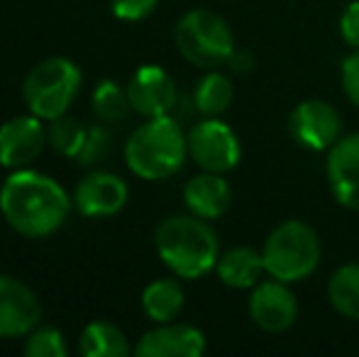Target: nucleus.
<instances>
[{
  "instance_id": "obj_28",
  "label": "nucleus",
  "mask_w": 359,
  "mask_h": 357,
  "mask_svg": "<svg viewBox=\"0 0 359 357\" xmlns=\"http://www.w3.org/2000/svg\"><path fill=\"white\" fill-rule=\"evenodd\" d=\"M105 142H108V137H105V133L100 128H93L88 133V140H86L83 144V152H81V164H90L93 159L100 157V152L105 149Z\"/></svg>"
},
{
  "instance_id": "obj_2",
  "label": "nucleus",
  "mask_w": 359,
  "mask_h": 357,
  "mask_svg": "<svg viewBox=\"0 0 359 357\" xmlns=\"http://www.w3.org/2000/svg\"><path fill=\"white\" fill-rule=\"evenodd\" d=\"M154 248L176 276L198 279L217 264V235L198 215H174L154 230Z\"/></svg>"
},
{
  "instance_id": "obj_17",
  "label": "nucleus",
  "mask_w": 359,
  "mask_h": 357,
  "mask_svg": "<svg viewBox=\"0 0 359 357\" xmlns=\"http://www.w3.org/2000/svg\"><path fill=\"white\" fill-rule=\"evenodd\" d=\"M217 276L232 289H250L259 284L264 269V257L252 248H232L217 260Z\"/></svg>"
},
{
  "instance_id": "obj_9",
  "label": "nucleus",
  "mask_w": 359,
  "mask_h": 357,
  "mask_svg": "<svg viewBox=\"0 0 359 357\" xmlns=\"http://www.w3.org/2000/svg\"><path fill=\"white\" fill-rule=\"evenodd\" d=\"M291 137L308 149H327L340 135V115L325 100H303L288 118Z\"/></svg>"
},
{
  "instance_id": "obj_25",
  "label": "nucleus",
  "mask_w": 359,
  "mask_h": 357,
  "mask_svg": "<svg viewBox=\"0 0 359 357\" xmlns=\"http://www.w3.org/2000/svg\"><path fill=\"white\" fill-rule=\"evenodd\" d=\"M113 13L115 18L128 20V22H137V20H144L147 15L154 13L156 0H113Z\"/></svg>"
},
{
  "instance_id": "obj_10",
  "label": "nucleus",
  "mask_w": 359,
  "mask_h": 357,
  "mask_svg": "<svg viewBox=\"0 0 359 357\" xmlns=\"http://www.w3.org/2000/svg\"><path fill=\"white\" fill-rule=\"evenodd\" d=\"M37 115H20L0 125V164L8 169H25L42 154L47 130Z\"/></svg>"
},
{
  "instance_id": "obj_6",
  "label": "nucleus",
  "mask_w": 359,
  "mask_h": 357,
  "mask_svg": "<svg viewBox=\"0 0 359 357\" xmlns=\"http://www.w3.org/2000/svg\"><path fill=\"white\" fill-rule=\"evenodd\" d=\"M176 47L194 67L215 69L230 62L235 37L220 15L210 10H191L176 25Z\"/></svg>"
},
{
  "instance_id": "obj_15",
  "label": "nucleus",
  "mask_w": 359,
  "mask_h": 357,
  "mask_svg": "<svg viewBox=\"0 0 359 357\" xmlns=\"http://www.w3.org/2000/svg\"><path fill=\"white\" fill-rule=\"evenodd\" d=\"M327 181L337 203L359 210V133L332 144L327 157Z\"/></svg>"
},
{
  "instance_id": "obj_5",
  "label": "nucleus",
  "mask_w": 359,
  "mask_h": 357,
  "mask_svg": "<svg viewBox=\"0 0 359 357\" xmlns=\"http://www.w3.org/2000/svg\"><path fill=\"white\" fill-rule=\"evenodd\" d=\"M79 88L81 72L72 59L49 57L29 69L22 83V95L29 113L42 120H54L67 115Z\"/></svg>"
},
{
  "instance_id": "obj_18",
  "label": "nucleus",
  "mask_w": 359,
  "mask_h": 357,
  "mask_svg": "<svg viewBox=\"0 0 359 357\" xmlns=\"http://www.w3.org/2000/svg\"><path fill=\"white\" fill-rule=\"evenodd\" d=\"M79 350L83 357H125L130 345L125 333L108 321H95L83 328L79 338Z\"/></svg>"
},
{
  "instance_id": "obj_3",
  "label": "nucleus",
  "mask_w": 359,
  "mask_h": 357,
  "mask_svg": "<svg viewBox=\"0 0 359 357\" xmlns=\"http://www.w3.org/2000/svg\"><path fill=\"white\" fill-rule=\"evenodd\" d=\"M189 154V140L179 123L169 115L147 118L125 144V162L137 177L147 181L169 179L184 167Z\"/></svg>"
},
{
  "instance_id": "obj_24",
  "label": "nucleus",
  "mask_w": 359,
  "mask_h": 357,
  "mask_svg": "<svg viewBox=\"0 0 359 357\" xmlns=\"http://www.w3.org/2000/svg\"><path fill=\"white\" fill-rule=\"evenodd\" d=\"M67 343L62 330L57 328H34L25 338V355L27 357H67Z\"/></svg>"
},
{
  "instance_id": "obj_11",
  "label": "nucleus",
  "mask_w": 359,
  "mask_h": 357,
  "mask_svg": "<svg viewBox=\"0 0 359 357\" xmlns=\"http://www.w3.org/2000/svg\"><path fill=\"white\" fill-rule=\"evenodd\" d=\"M250 316L266 333L288 330L298 318V304L286 281H259L250 299Z\"/></svg>"
},
{
  "instance_id": "obj_20",
  "label": "nucleus",
  "mask_w": 359,
  "mask_h": 357,
  "mask_svg": "<svg viewBox=\"0 0 359 357\" xmlns=\"http://www.w3.org/2000/svg\"><path fill=\"white\" fill-rule=\"evenodd\" d=\"M327 299L337 314L359 321V264H345L332 274Z\"/></svg>"
},
{
  "instance_id": "obj_29",
  "label": "nucleus",
  "mask_w": 359,
  "mask_h": 357,
  "mask_svg": "<svg viewBox=\"0 0 359 357\" xmlns=\"http://www.w3.org/2000/svg\"><path fill=\"white\" fill-rule=\"evenodd\" d=\"M227 64L232 67V72L245 74V72H250V69H252L255 59H252L250 52H232V57H230V62H227Z\"/></svg>"
},
{
  "instance_id": "obj_7",
  "label": "nucleus",
  "mask_w": 359,
  "mask_h": 357,
  "mask_svg": "<svg viewBox=\"0 0 359 357\" xmlns=\"http://www.w3.org/2000/svg\"><path fill=\"white\" fill-rule=\"evenodd\" d=\"M186 140H189V154L205 172L225 174L240 162V140L225 123L215 118L196 123Z\"/></svg>"
},
{
  "instance_id": "obj_4",
  "label": "nucleus",
  "mask_w": 359,
  "mask_h": 357,
  "mask_svg": "<svg viewBox=\"0 0 359 357\" xmlns=\"http://www.w3.org/2000/svg\"><path fill=\"white\" fill-rule=\"evenodd\" d=\"M264 269L271 279L279 281H301L313 274L320 262V240L311 225L301 220H286L279 228L271 230L266 238Z\"/></svg>"
},
{
  "instance_id": "obj_22",
  "label": "nucleus",
  "mask_w": 359,
  "mask_h": 357,
  "mask_svg": "<svg viewBox=\"0 0 359 357\" xmlns=\"http://www.w3.org/2000/svg\"><path fill=\"white\" fill-rule=\"evenodd\" d=\"M86 140H88V130H86L76 118L62 115V118L49 120L47 142L52 144L62 157H81Z\"/></svg>"
},
{
  "instance_id": "obj_21",
  "label": "nucleus",
  "mask_w": 359,
  "mask_h": 357,
  "mask_svg": "<svg viewBox=\"0 0 359 357\" xmlns=\"http://www.w3.org/2000/svg\"><path fill=\"white\" fill-rule=\"evenodd\" d=\"M232 95H235V90H232L230 79L222 76V74H208V76L201 79L198 86H196L194 103L203 115L215 118V115L225 113V110L230 108Z\"/></svg>"
},
{
  "instance_id": "obj_27",
  "label": "nucleus",
  "mask_w": 359,
  "mask_h": 357,
  "mask_svg": "<svg viewBox=\"0 0 359 357\" xmlns=\"http://www.w3.org/2000/svg\"><path fill=\"white\" fill-rule=\"evenodd\" d=\"M342 88H345L347 98L359 105V52L347 57L342 64Z\"/></svg>"
},
{
  "instance_id": "obj_8",
  "label": "nucleus",
  "mask_w": 359,
  "mask_h": 357,
  "mask_svg": "<svg viewBox=\"0 0 359 357\" xmlns=\"http://www.w3.org/2000/svg\"><path fill=\"white\" fill-rule=\"evenodd\" d=\"M39 301L27 284L10 274H0V338H22L37 328Z\"/></svg>"
},
{
  "instance_id": "obj_1",
  "label": "nucleus",
  "mask_w": 359,
  "mask_h": 357,
  "mask_svg": "<svg viewBox=\"0 0 359 357\" xmlns=\"http://www.w3.org/2000/svg\"><path fill=\"white\" fill-rule=\"evenodd\" d=\"M0 213L15 233L47 238L67 223L72 198L52 177L32 169H13L0 189Z\"/></svg>"
},
{
  "instance_id": "obj_12",
  "label": "nucleus",
  "mask_w": 359,
  "mask_h": 357,
  "mask_svg": "<svg viewBox=\"0 0 359 357\" xmlns=\"http://www.w3.org/2000/svg\"><path fill=\"white\" fill-rule=\"evenodd\" d=\"M128 203V186L108 172H90L79 181L74 191V206L86 218H108Z\"/></svg>"
},
{
  "instance_id": "obj_19",
  "label": "nucleus",
  "mask_w": 359,
  "mask_h": 357,
  "mask_svg": "<svg viewBox=\"0 0 359 357\" xmlns=\"http://www.w3.org/2000/svg\"><path fill=\"white\" fill-rule=\"evenodd\" d=\"M142 309L154 323H169L184 309V289L176 279H156L142 291Z\"/></svg>"
},
{
  "instance_id": "obj_13",
  "label": "nucleus",
  "mask_w": 359,
  "mask_h": 357,
  "mask_svg": "<svg viewBox=\"0 0 359 357\" xmlns=\"http://www.w3.org/2000/svg\"><path fill=\"white\" fill-rule=\"evenodd\" d=\"M133 108L144 118L169 115L176 105V83L161 67H140L128 86Z\"/></svg>"
},
{
  "instance_id": "obj_16",
  "label": "nucleus",
  "mask_w": 359,
  "mask_h": 357,
  "mask_svg": "<svg viewBox=\"0 0 359 357\" xmlns=\"http://www.w3.org/2000/svg\"><path fill=\"white\" fill-rule=\"evenodd\" d=\"M184 201L194 215L205 218V220H213V218L225 215V210L230 208L232 191L220 174L205 172V174L194 177L189 184H186Z\"/></svg>"
},
{
  "instance_id": "obj_14",
  "label": "nucleus",
  "mask_w": 359,
  "mask_h": 357,
  "mask_svg": "<svg viewBox=\"0 0 359 357\" xmlns=\"http://www.w3.org/2000/svg\"><path fill=\"white\" fill-rule=\"evenodd\" d=\"M205 350V338L198 328L186 323H161L140 338L135 355L140 357H198Z\"/></svg>"
},
{
  "instance_id": "obj_23",
  "label": "nucleus",
  "mask_w": 359,
  "mask_h": 357,
  "mask_svg": "<svg viewBox=\"0 0 359 357\" xmlns=\"http://www.w3.org/2000/svg\"><path fill=\"white\" fill-rule=\"evenodd\" d=\"M133 103H130L128 90H123L115 81H100L93 93V110L100 120L108 123H118L130 113Z\"/></svg>"
},
{
  "instance_id": "obj_26",
  "label": "nucleus",
  "mask_w": 359,
  "mask_h": 357,
  "mask_svg": "<svg viewBox=\"0 0 359 357\" xmlns=\"http://www.w3.org/2000/svg\"><path fill=\"white\" fill-rule=\"evenodd\" d=\"M340 34L350 47L359 49V0L350 3L340 15Z\"/></svg>"
}]
</instances>
